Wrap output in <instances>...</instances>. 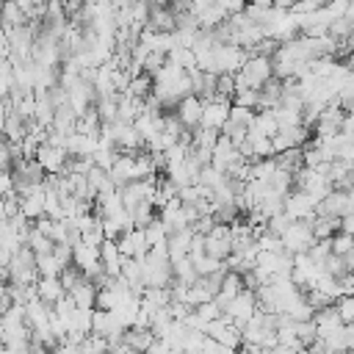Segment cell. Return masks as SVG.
I'll return each mask as SVG.
<instances>
[{
    "label": "cell",
    "mask_w": 354,
    "mask_h": 354,
    "mask_svg": "<svg viewBox=\"0 0 354 354\" xmlns=\"http://www.w3.org/2000/svg\"><path fill=\"white\" fill-rule=\"evenodd\" d=\"M37 293H39V302L45 304H56L61 296H64V288H61V280L59 277H39L37 282Z\"/></svg>",
    "instance_id": "21"
},
{
    "label": "cell",
    "mask_w": 354,
    "mask_h": 354,
    "mask_svg": "<svg viewBox=\"0 0 354 354\" xmlns=\"http://www.w3.org/2000/svg\"><path fill=\"white\" fill-rule=\"evenodd\" d=\"M321 274H326V277H332V280H340L343 274H348V271H346V260L337 258V255H329V258L321 263Z\"/></svg>",
    "instance_id": "33"
},
{
    "label": "cell",
    "mask_w": 354,
    "mask_h": 354,
    "mask_svg": "<svg viewBox=\"0 0 354 354\" xmlns=\"http://www.w3.org/2000/svg\"><path fill=\"white\" fill-rule=\"evenodd\" d=\"M241 78H244V83L249 86V89H255V92H260L274 75H271V59H260V56H249L247 61H244V67H241V72H238Z\"/></svg>",
    "instance_id": "2"
},
{
    "label": "cell",
    "mask_w": 354,
    "mask_h": 354,
    "mask_svg": "<svg viewBox=\"0 0 354 354\" xmlns=\"http://www.w3.org/2000/svg\"><path fill=\"white\" fill-rule=\"evenodd\" d=\"M191 238H194V230H191V227H189V230H180V233H174V236H169V241H166V255H169L171 263L189 258Z\"/></svg>",
    "instance_id": "13"
},
{
    "label": "cell",
    "mask_w": 354,
    "mask_h": 354,
    "mask_svg": "<svg viewBox=\"0 0 354 354\" xmlns=\"http://www.w3.org/2000/svg\"><path fill=\"white\" fill-rule=\"evenodd\" d=\"M86 180H89V186L97 191V197H100V194H111V191H116V189H114V183H111V177H108V171H103V169H97V166H92V169H89Z\"/></svg>",
    "instance_id": "26"
},
{
    "label": "cell",
    "mask_w": 354,
    "mask_h": 354,
    "mask_svg": "<svg viewBox=\"0 0 354 354\" xmlns=\"http://www.w3.org/2000/svg\"><path fill=\"white\" fill-rule=\"evenodd\" d=\"M227 180V174H222L219 169H214L211 163L208 166H202V171H200V180H197V186H202L205 191H216L222 183Z\"/></svg>",
    "instance_id": "30"
},
{
    "label": "cell",
    "mask_w": 354,
    "mask_h": 354,
    "mask_svg": "<svg viewBox=\"0 0 354 354\" xmlns=\"http://www.w3.org/2000/svg\"><path fill=\"white\" fill-rule=\"evenodd\" d=\"M313 244H315V238H313L307 222H293V225L288 227V233L282 236V249H285L288 255H307Z\"/></svg>",
    "instance_id": "5"
},
{
    "label": "cell",
    "mask_w": 354,
    "mask_h": 354,
    "mask_svg": "<svg viewBox=\"0 0 354 354\" xmlns=\"http://www.w3.org/2000/svg\"><path fill=\"white\" fill-rule=\"evenodd\" d=\"M205 255L222 263L233 255V233L227 225H214V230L205 236Z\"/></svg>",
    "instance_id": "6"
},
{
    "label": "cell",
    "mask_w": 354,
    "mask_h": 354,
    "mask_svg": "<svg viewBox=\"0 0 354 354\" xmlns=\"http://www.w3.org/2000/svg\"><path fill=\"white\" fill-rule=\"evenodd\" d=\"M335 310H337L343 326H346V324H354V296H340V299L335 302Z\"/></svg>",
    "instance_id": "42"
},
{
    "label": "cell",
    "mask_w": 354,
    "mask_h": 354,
    "mask_svg": "<svg viewBox=\"0 0 354 354\" xmlns=\"http://www.w3.org/2000/svg\"><path fill=\"white\" fill-rule=\"evenodd\" d=\"M108 177H111V183H114L116 191L125 189L127 183H133V180H136V158H133V155H119L116 163L111 166Z\"/></svg>",
    "instance_id": "12"
},
{
    "label": "cell",
    "mask_w": 354,
    "mask_h": 354,
    "mask_svg": "<svg viewBox=\"0 0 354 354\" xmlns=\"http://www.w3.org/2000/svg\"><path fill=\"white\" fill-rule=\"evenodd\" d=\"M14 194V171H0V197Z\"/></svg>",
    "instance_id": "47"
},
{
    "label": "cell",
    "mask_w": 354,
    "mask_h": 354,
    "mask_svg": "<svg viewBox=\"0 0 354 354\" xmlns=\"http://www.w3.org/2000/svg\"><path fill=\"white\" fill-rule=\"evenodd\" d=\"M249 133H258V136L274 138V136L280 133V125H277L274 111H255V119H252V125H249Z\"/></svg>",
    "instance_id": "20"
},
{
    "label": "cell",
    "mask_w": 354,
    "mask_h": 354,
    "mask_svg": "<svg viewBox=\"0 0 354 354\" xmlns=\"http://www.w3.org/2000/svg\"><path fill=\"white\" fill-rule=\"evenodd\" d=\"M97 141L100 138H89V136H81V133H72L67 138V155L70 158H92L97 152Z\"/></svg>",
    "instance_id": "19"
},
{
    "label": "cell",
    "mask_w": 354,
    "mask_h": 354,
    "mask_svg": "<svg viewBox=\"0 0 354 354\" xmlns=\"http://www.w3.org/2000/svg\"><path fill=\"white\" fill-rule=\"evenodd\" d=\"M141 266H144V285L147 288H169L171 285L174 274H171V260L166 255L147 252Z\"/></svg>",
    "instance_id": "1"
},
{
    "label": "cell",
    "mask_w": 354,
    "mask_h": 354,
    "mask_svg": "<svg viewBox=\"0 0 354 354\" xmlns=\"http://www.w3.org/2000/svg\"><path fill=\"white\" fill-rule=\"evenodd\" d=\"M282 100V81L271 78L260 92H258V111H274Z\"/></svg>",
    "instance_id": "17"
},
{
    "label": "cell",
    "mask_w": 354,
    "mask_h": 354,
    "mask_svg": "<svg viewBox=\"0 0 354 354\" xmlns=\"http://www.w3.org/2000/svg\"><path fill=\"white\" fill-rule=\"evenodd\" d=\"M315 200L313 197H307L304 191H291L288 197H285V208H282V214L291 219V222H313L315 219Z\"/></svg>",
    "instance_id": "4"
},
{
    "label": "cell",
    "mask_w": 354,
    "mask_h": 354,
    "mask_svg": "<svg viewBox=\"0 0 354 354\" xmlns=\"http://www.w3.org/2000/svg\"><path fill=\"white\" fill-rule=\"evenodd\" d=\"M313 324H315V335H318V340H326V337H332V335H337V332L343 329V321H340V315H337L335 304H332V307H324V310H315Z\"/></svg>",
    "instance_id": "11"
},
{
    "label": "cell",
    "mask_w": 354,
    "mask_h": 354,
    "mask_svg": "<svg viewBox=\"0 0 354 354\" xmlns=\"http://www.w3.org/2000/svg\"><path fill=\"white\" fill-rule=\"evenodd\" d=\"M59 280H61L64 293H70V291H72V288H75V285L83 280V274H81L75 266H70V269H64V271H61V277H59Z\"/></svg>",
    "instance_id": "44"
},
{
    "label": "cell",
    "mask_w": 354,
    "mask_h": 354,
    "mask_svg": "<svg viewBox=\"0 0 354 354\" xmlns=\"http://www.w3.org/2000/svg\"><path fill=\"white\" fill-rule=\"evenodd\" d=\"M171 274H174L177 282H183V285H194V282L200 280V274H197V269H194V263H191L189 258L171 263Z\"/></svg>",
    "instance_id": "27"
},
{
    "label": "cell",
    "mask_w": 354,
    "mask_h": 354,
    "mask_svg": "<svg viewBox=\"0 0 354 354\" xmlns=\"http://www.w3.org/2000/svg\"><path fill=\"white\" fill-rule=\"evenodd\" d=\"M233 105H238V108H249V111H258V92H255V89H236V94H233Z\"/></svg>",
    "instance_id": "38"
},
{
    "label": "cell",
    "mask_w": 354,
    "mask_h": 354,
    "mask_svg": "<svg viewBox=\"0 0 354 354\" xmlns=\"http://www.w3.org/2000/svg\"><path fill=\"white\" fill-rule=\"evenodd\" d=\"M25 247L37 255V258H42V255H53V241L48 238V236H42L37 227H31V233H28V241H25Z\"/></svg>",
    "instance_id": "28"
},
{
    "label": "cell",
    "mask_w": 354,
    "mask_h": 354,
    "mask_svg": "<svg viewBox=\"0 0 354 354\" xmlns=\"http://www.w3.org/2000/svg\"><path fill=\"white\" fill-rule=\"evenodd\" d=\"M202 348H205V332H191L189 329V335L183 340V354H202Z\"/></svg>",
    "instance_id": "41"
},
{
    "label": "cell",
    "mask_w": 354,
    "mask_h": 354,
    "mask_svg": "<svg viewBox=\"0 0 354 354\" xmlns=\"http://www.w3.org/2000/svg\"><path fill=\"white\" fill-rule=\"evenodd\" d=\"M53 258L59 260V266H61V269H70V266H72V247H67V244H56V247H53Z\"/></svg>",
    "instance_id": "45"
},
{
    "label": "cell",
    "mask_w": 354,
    "mask_h": 354,
    "mask_svg": "<svg viewBox=\"0 0 354 354\" xmlns=\"http://www.w3.org/2000/svg\"><path fill=\"white\" fill-rule=\"evenodd\" d=\"M194 313L200 315V321H202V324H211V321L222 318V310H219V304H216V302H205V304H200Z\"/></svg>",
    "instance_id": "43"
},
{
    "label": "cell",
    "mask_w": 354,
    "mask_h": 354,
    "mask_svg": "<svg viewBox=\"0 0 354 354\" xmlns=\"http://www.w3.org/2000/svg\"><path fill=\"white\" fill-rule=\"evenodd\" d=\"M119 155H122L119 149H97V152L92 155V160H94V166H97V169L111 171V166L116 163V158H119Z\"/></svg>",
    "instance_id": "40"
},
{
    "label": "cell",
    "mask_w": 354,
    "mask_h": 354,
    "mask_svg": "<svg viewBox=\"0 0 354 354\" xmlns=\"http://www.w3.org/2000/svg\"><path fill=\"white\" fill-rule=\"evenodd\" d=\"M252 119H255V111L233 105V108H230V116H227V122H225V125H227V127H238V130H249Z\"/></svg>",
    "instance_id": "32"
},
{
    "label": "cell",
    "mask_w": 354,
    "mask_h": 354,
    "mask_svg": "<svg viewBox=\"0 0 354 354\" xmlns=\"http://www.w3.org/2000/svg\"><path fill=\"white\" fill-rule=\"evenodd\" d=\"M258 313V299H255V293L252 291H241L227 307H225V318L230 321V324H236L238 329H244V324L252 318Z\"/></svg>",
    "instance_id": "3"
},
{
    "label": "cell",
    "mask_w": 354,
    "mask_h": 354,
    "mask_svg": "<svg viewBox=\"0 0 354 354\" xmlns=\"http://www.w3.org/2000/svg\"><path fill=\"white\" fill-rule=\"evenodd\" d=\"M20 214L34 225L45 216V194H37V197H25L20 200Z\"/></svg>",
    "instance_id": "25"
},
{
    "label": "cell",
    "mask_w": 354,
    "mask_h": 354,
    "mask_svg": "<svg viewBox=\"0 0 354 354\" xmlns=\"http://www.w3.org/2000/svg\"><path fill=\"white\" fill-rule=\"evenodd\" d=\"M9 280V263H0V285H6Z\"/></svg>",
    "instance_id": "50"
},
{
    "label": "cell",
    "mask_w": 354,
    "mask_h": 354,
    "mask_svg": "<svg viewBox=\"0 0 354 354\" xmlns=\"http://www.w3.org/2000/svg\"><path fill=\"white\" fill-rule=\"evenodd\" d=\"M166 61L174 64V67H180L183 72L197 70V56H194V50H186V48H174V50L166 56Z\"/></svg>",
    "instance_id": "29"
},
{
    "label": "cell",
    "mask_w": 354,
    "mask_h": 354,
    "mask_svg": "<svg viewBox=\"0 0 354 354\" xmlns=\"http://www.w3.org/2000/svg\"><path fill=\"white\" fill-rule=\"evenodd\" d=\"M37 271H39V277H61V266H59V260L53 258V255H42V258H37Z\"/></svg>",
    "instance_id": "36"
},
{
    "label": "cell",
    "mask_w": 354,
    "mask_h": 354,
    "mask_svg": "<svg viewBox=\"0 0 354 354\" xmlns=\"http://www.w3.org/2000/svg\"><path fill=\"white\" fill-rule=\"evenodd\" d=\"M125 94H130V97H136V100H149L152 97V78L149 75H136L133 81H130V86H127V92Z\"/></svg>",
    "instance_id": "31"
},
{
    "label": "cell",
    "mask_w": 354,
    "mask_h": 354,
    "mask_svg": "<svg viewBox=\"0 0 354 354\" xmlns=\"http://www.w3.org/2000/svg\"><path fill=\"white\" fill-rule=\"evenodd\" d=\"M310 233L315 241H329L335 233H340V219H329V216H315L310 222Z\"/></svg>",
    "instance_id": "23"
},
{
    "label": "cell",
    "mask_w": 354,
    "mask_h": 354,
    "mask_svg": "<svg viewBox=\"0 0 354 354\" xmlns=\"http://www.w3.org/2000/svg\"><path fill=\"white\" fill-rule=\"evenodd\" d=\"M324 12H326L332 20H340V17H346V12H348V0H332V3H324Z\"/></svg>",
    "instance_id": "46"
},
{
    "label": "cell",
    "mask_w": 354,
    "mask_h": 354,
    "mask_svg": "<svg viewBox=\"0 0 354 354\" xmlns=\"http://www.w3.org/2000/svg\"><path fill=\"white\" fill-rule=\"evenodd\" d=\"M75 310H78V307H75V302H72V296H70V293H64V296H61V299L53 304V313H56V315H59V318L67 324V329H70V321H72Z\"/></svg>",
    "instance_id": "34"
},
{
    "label": "cell",
    "mask_w": 354,
    "mask_h": 354,
    "mask_svg": "<svg viewBox=\"0 0 354 354\" xmlns=\"http://www.w3.org/2000/svg\"><path fill=\"white\" fill-rule=\"evenodd\" d=\"M340 233H346V236H351V238H354V211H351L348 216H343V219H340Z\"/></svg>",
    "instance_id": "48"
},
{
    "label": "cell",
    "mask_w": 354,
    "mask_h": 354,
    "mask_svg": "<svg viewBox=\"0 0 354 354\" xmlns=\"http://www.w3.org/2000/svg\"><path fill=\"white\" fill-rule=\"evenodd\" d=\"M169 351H171V348H169L163 340H155V343L147 348V354H169Z\"/></svg>",
    "instance_id": "49"
},
{
    "label": "cell",
    "mask_w": 354,
    "mask_h": 354,
    "mask_svg": "<svg viewBox=\"0 0 354 354\" xmlns=\"http://www.w3.org/2000/svg\"><path fill=\"white\" fill-rule=\"evenodd\" d=\"M67 160H70V155H67L64 149H59V147L42 144V147L37 149V163L45 169V174H64Z\"/></svg>",
    "instance_id": "9"
},
{
    "label": "cell",
    "mask_w": 354,
    "mask_h": 354,
    "mask_svg": "<svg viewBox=\"0 0 354 354\" xmlns=\"http://www.w3.org/2000/svg\"><path fill=\"white\" fill-rule=\"evenodd\" d=\"M329 247H332V255L346 258L348 252H354V238L346 236V233H335V236L329 238Z\"/></svg>",
    "instance_id": "35"
},
{
    "label": "cell",
    "mask_w": 354,
    "mask_h": 354,
    "mask_svg": "<svg viewBox=\"0 0 354 354\" xmlns=\"http://www.w3.org/2000/svg\"><path fill=\"white\" fill-rule=\"evenodd\" d=\"M116 249L122 255V260H144L149 247H147V238H144V230H130V233H122L116 238Z\"/></svg>",
    "instance_id": "7"
},
{
    "label": "cell",
    "mask_w": 354,
    "mask_h": 354,
    "mask_svg": "<svg viewBox=\"0 0 354 354\" xmlns=\"http://www.w3.org/2000/svg\"><path fill=\"white\" fill-rule=\"evenodd\" d=\"M194 269H197V274H200V277H211V274H216V271L227 269V263H222V260H216V258L202 255L200 260H194Z\"/></svg>",
    "instance_id": "37"
},
{
    "label": "cell",
    "mask_w": 354,
    "mask_h": 354,
    "mask_svg": "<svg viewBox=\"0 0 354 354\" xmlns=\"http://www.w3.org/2000/svg\"><path fill=\"white\" fill-rule=\"evenodd\" d=\"M230 108H233L230 100H211V103H202V125H200V127L222 133V127H225V122H227V116H230Z\"/></svg>",
    "instance_id": "8"
},
{
    "label": "cell",
    "mask_w": 354,
    "mask_h": 354,
    "mask_svg": "<svg viewBox=\"0 0 354 354\" xmlns=\"http://www.w3.org/2000/svg\"><path fill=\"white\" fill-rule=\"evenodd\" d=\"M75 125H78V116H75V111L70 108V103L61 105V108H56V116H53V130H56V133L72 136V133H75Z\"/></svg>",
    "instance_id": "24"
},
{
    "label": "cell",
    "mask_w": 354,
    "mask_h": 354,
    "mask_svg": "<svg viewBox=\"0 0 354 354\" xmlns=\"http://www.w3.org/2000/svg\"><path fill=\"white\" fill-rule=\"evenodd\" d=\"M122 343L138 354H147V348L155 343V335L152 329H138V326H127L125 335H122Z\"/></svg>",
    "instance_id": "16"
},
{
    "label": "cell",
    "mask_w": 354,
    "mask_h": 354,
    "mask_svg": "<svg viewBox=\"0 0 354 354\" xmlns=\"http://www.w3.org/2000/svg\"><path fill=\"white\" fill-rule=\"evenodd\" d=\"M70 296H72L78 310H94L97 307V285H92L86 277L70 291Z\"/></svg>",
    "instance_id": "15"
},
{
    "label": "cell",
    "mask_w": 354,
    "mask_h": 354,
    "mask_svg": "<svg viewBox=\"0 0 354 354\" xmlns=\"http://www.w3.org/2000/svg\"><path fill=\"white\" fill-rule=\"evenodd\" d=\"M351 31H354L351 23H348L346 17H340V20H332V23H329V34H326V37H332L335 42H346V39L351 37Z\"/></svg>",
    "instance_id": "39"
},
{
    "label": "cell",
    "mask_w": 354,
    "mask_h": 354,
    "mask_svg": "<svg viewBox=\"0 0 354 354\" xmlns=\"http://www.w3.org/2000/svg\"><path fill=\"white\" fill-rule=\"evenodd\" d=\"M116 114H119V122L133 125V122L144 114V100H136V97H130V94H119V100H116Z\"/></svg>",
    "instance_id": "18"
},
{
    "label": "cell",
    "mask_w": 354,
    "mask_h": 354,
    "mask_svg": "<svg viewBox=\"0 0 354 354\" xmlns=\"http://www.w3.org/2000/svg\"><path fill=\"white\" fill-rule=\"evenodd\" d=\"M174 114H177V119H180V125H183L186 130H197V127L202 125V100L191 94V97H186V100L177 103Z\"/></svg>",
    "instance_id": "10"
},
{
    "label": "cell",
    "mask_w": 354,
    "mask_h": 354,
    "mask_svg": "<svg viewBox=\"0 0 354 354\" xmlns=\"http://www.w3.org/2000/svg\"><path fill=\"white\" fill-rule=\"evenodd\" d=\"M100 266H103V271L111 280L119 277V271H122V255L116 249V241H103L100 244Z\"/></svg>",
    "instance_id": "14"
},
{
    "label": "cell",
    "mask_w": 354,
    "mask_h": 354,
    "mask_svg": "<svg viewBox=\"0 0 354 354\" xmlns=\"http://www.w3.org/2000/svg\"><path fill=\"white\" fill-rule=\"evenodd\" d=\"M274 174H277V160H274V158L252 160V166H249V180H255V183H263V186H269Z\"/></svg>",
    "instance_id": "22"
}]
</instances>
